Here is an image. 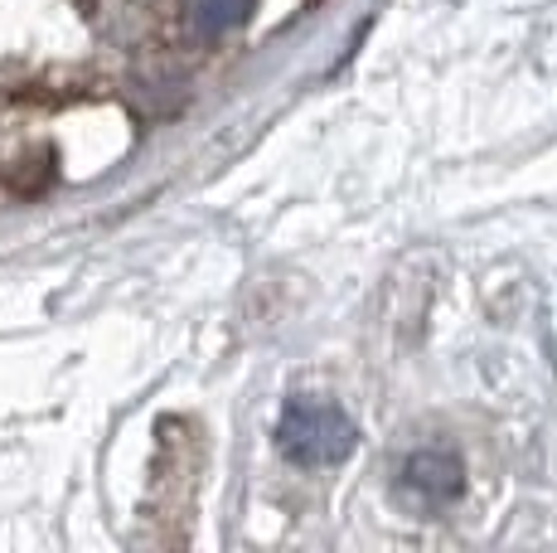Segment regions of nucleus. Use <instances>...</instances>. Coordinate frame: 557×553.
<instances>
[{
  "mask_svg": "<svg viewBox=\"0 0 557 553\" xmlns=\"http://www.w3.org/2000/svg\"><path fill=\"white\" fill-rule=\"evenodd\" d=\"M460 486H466V471L451 452H417L398 471V500L412 515H442L446 505H456Z\"/></svg>",
  "mask_w": 557,
  "mask_h": 553,
  "instance_id": "nucleus-2",
  "label": "nucleus"
},
{
  "mask_svg": "<svg viewBox=\"0 0 557 553\" xmlns=\"http://www.w3.org/2000/svg\"><path fill=\"white\" fill-rule=\"evenodd\" d=\"M355 442L359 432L349 413L330 398H315V393H296L276 422V446L296 466H339L355 452Z\"/></svg>",
  "mask_w": 557,
  "mask_h": 553,
  "instance_id": "nucleus-1",
  "label": "nucleus"
},
{
  "mask_svg": "<svg viewBox=\"0 0 557 553\" xmlns=\"http://www.w3.org/2000/svg\"><path fill=\"white\" fill-rule=\"evenodd\" d=\"M252 5L257 0H185L180 20H185V35L195 39V45H213V39L233 35V29L252 15Z\"/></svg>",
  "mask_w": 557,
  "mask_h": 553,
  "instance_id": "nucleus-3",
  "label": "nucleus"
}]
</instances>
